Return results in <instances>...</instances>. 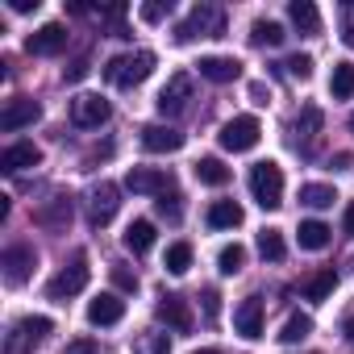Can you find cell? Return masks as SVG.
<instances>
[{"label":"cell","instance_id":"3957f363","mask_svg":"<svg viewBox=\"0 0 354 354\" xmlns=\"http://www.w3.org/2000/svg\"><path fill=\"white\" fill-rule=\"evenodd\" d=\"M150 71H154V55H150V50H133V55H117V59H109L104 80L117 84V88H138Z\"/></svg>","mask_w":354,"mask_h":354},{"label":"cell","instance_id":"7a4b0ae2","mask_svg":"<svg viewBox=\"0 0 354 354\" xmlns=\"http://www.w3.org/2000/svg\"><path fill=\"white\" fill-rule=\"evenodd\" d=\"M192 38H225V13L217 5H196L188 21L175 26V42H192Z\"/></svg>","mask_w":354,"mask_h":354},{"label":"cell","instance_id":"7402d4cb","mask_svg":"<svg viewBox=\"0 0 354 354\" xmlns=\"http://www.w3.org/2000/svg\"><path fill=\"white\" fill-rule=\"evenodd\" d=\"M288 21L300 30V34H321V13H317V5H313V0H292V5H288Z\"/></svg>","mask_w":354,"mask_h":354},{"label":"cell","instance_id":"cb8c5ba5","mask_svg":"<svg viewBox=\"0 0 354 354\" xmlns=\"http://www.w3.org/2000/svg\"><path fill=\"white\" fill-rule=\"evenodd\" d=\"M121 242H125V250L146 254V250L154 246V225H150V221H129V230L121 234Z\"/></svg>","mask_w":354,"mask_h":354},{"label":"cell","instance_id":"484cf974","mask_svg":"<svg viewBox=\"0 0 354 354\" xmlns=\"http://www.w3.org/2000/svg\"><path fill=\"white\" fill-rule=\"evenodd\" d=\"M192 171H196V180L209 184V188H225V184H230V167H225L221 158H201Z\"/></svg>","mask_w":354,"mask_h":354},{"label":"cell","instance_id":"f1b7e54d","mask_svg":"<svg viewBox=\"0 0 354 354\" xmlns=\"http://www.w3.org/2000/svg\"><path fill=\"white\" fill-rule=\"evenodd\" d=\"M283 38H288V34H283L279 21H263V17H259V21L250 26V42H254V46H283Z\"/></svg>","mask_w":354,"mask_h":354},{"label":"cell","instance_id":"bcb514c9","mask_svg":"<svg viewBox=\"0 0 354 354\" xmlns=\"http://www.w3.org/2000/svg\"><path fill=\"white\" fill-rule=\"evenodd\" d=\"M67 13H75V17H88V13H92V9H88V5H84V0H71V5H67Z\"/></svg>","mask_w":354,"mask_h":354},{"label":"cell","instance_id":"ffe728a7","mask_svg":"<svg viewBox=\"0 0 354 354\" xmlns=\"http://www.w3.org/2000/svg\"><path fill=\"white\" fill-rule=\"evenodd\" d=\"M42 162V150L34 146V142H13V146H5V154H0V167L5 171H26V167H38Z\"/></svg>","mask_w":354,"mask_h":354},{"label":"cell","instance_id":"8fae6325","mask_svg":"<svg viewBox=\"0 0 354 354\" xmlns=\"http://www.w3.org/2000/svg\"><path fill=\"white\" fill-rule=\"evenodd\" d=\"M125 188L138 192V196H162V192H171L175 184H171V175L158 171V167H133V171L125 175Z\"/></svg>","mask_w":354,"mask_h":354},{"label":"cell","instance_id":"d4e9b609","mask_svg":"<svg viewBox=\"0 0 354 354\" xmlns=\"http://www.w3.org/2000/svg\"><path fill=\"white\" fill-rule=\"evenodd\" d=\"M296 238H300V246H304V250H325V246H329V238H333V230H329L325 221H300Z\"/></svg>","mask_w":354,"mask_h":354},{"label":"cell","instance_id":"2e32d148","mask_svg":"<svg viewBox=\"0 0 354 354\" xmlns=\"http://www.w3.org/2000/svg\"><path fill=\"white\" fill-rule=\"evenodd\" d=\"M154 313H158V321H162V325L180 329V333H188V329H192V313H188V300H184V296H171V292H167V296H158V308H154Z\"/></svg>","mask_w":354,"mask_h":354},{"label":"cell","instance_id":"603a6c76","mask_svg":"<svg viewBox=\"0 0 354 354\" xmlns=\"http://www.w3.org/2000/svg\"><path fill=\"white\" fill-rule=\"evenodd\" d=\"M205 221H209V230H238L242 225V205L238 201H213Z\"/></svg>","mask_w":354,"mask_h":354},{"label":"cell","instance_id":"5bb4252c","mask_svg":"<svg viewBox=\"0 0 354 354\" xmlns=\"http://www.w3.org/2000/svg\"><path fill=\"white\" fill-rule=\"evenodd\" d=\"M321 125H325V113L317 104H304L300 117H296V125H292V146L296 150H313V142L321 138Z\"/></svg>","mask_w":354,"mask_h":354},{"label":"cell","instance_id":"d6a6232c","mask_svg":"<svg viewBox=\"0 0 354 354\" xmlns=\"http://www.w3.org/2000/svg\"><path fill=\"white\" fill-rule=\"evenodd\" d=\"M259 254H263L267 263H283V254H288L283 234H279V230H263V234H259Z\"/></svg>","mask_w":354,"mask_h":354},{"label":"cell","instance_id":"8d00e7d4","mask_svg":"<svg viewBox=\"0 0 354 354\" xmlns=\"http://www.w3.org/2000/svg\"><path fill=\"white\" fill-rule=\"evenodd\" d=\"M283 71H288L292 80H308V75H313V59H308V55H292V59L283 63Z\"/></svg>","mask_w":354,"mask_h":354},{"label":"cell","instance_id":"60d3db41","mask_svg":"<svg viewBox=\"0 0 354 354\" xmlns=\"http://www.w3.org/2000/svg\"><path fill=\"white\" fill-rule=\"evenodd\" d=\"M201 304H205V317H209V321H217V313H221V296H217V288H205Z\"/></svg>","mask_w":354,"mask_h":354},{"label":"cell","instance_id":"74e56055","mask_svg":"<svg viewBox=\"0 0 354 354\" xmlns=\"http://www.w3.org/2000/svg\"><path fill=\"white\" fill-rule=\"evenodd\" d=\"M138 350H142V354H171V337H167V333H146Z\"/></svg>","mask_w":354,"mask_h":354},{"label":"cell","instance_id":"9a60e30c","mask_svg":"<svg viewBox=\"0 0 354 354\" xmlns=\"http://www.w3.org/2000/svg\"><path fill=\"white\" fill-rule=\"evenodd\" d=\"M234 329H238L246 342L263 337V300H259V296H246V300L238 304V313H234Z\"/></svg>","mask_w":354,"mask_h":354},{"label":"cell","instance_id":"f35d334b","mask_svg":"<svg viewBox=\"0 0 354 354\" xmlns=\"http://www.w3.org/2000/svg\"><path fill=\"white\" fill-rule=\"evenodd\" d=\"M138 13H142V21H146V26H158V21H162V17L171 13V5H162V0H154V5H142Z\"/></svg>","mask_w":354,"mask_h":354},{"label":"cell","instance_id":"ac0fdd59","mask_svg":"<svg viewBox=\"0 0 354 354\" xmlns=\"http://www.w3.org/2000/svg\"><path fill=\"white\" fill-rule=\"evenodd\" d=\"M142 146H146L150 154H175V150L184 146V133L171 129V125H146V129H142Z\"/></svg>","mask_w":354,"mask_h":354},{"label":"cell","instance_id":"5b68a950","mask_svg":"<svg viewBox=\"0 0 354 354\" xmlns=\"http://www.w3.org/2000/svg\"><path fill=\"white\" fill-rule=\"evenodd\" d=\"M50 329H55L50 317H21V321L9 329V337H5V354H30L34 346H42V337H46Z\"/></svg>","mask_w":354,"mask_h":354},{"label":"cell","instance_id":"277c9868","mask_svg":"<svg viewBox=\"0 0 354 354\" xmlns=\"http://www.w3.org/2000/svg\"><path fill=\"white\" fill-rule=\"evenodd\" d=\"M88 275H92V271H88V254L80 250V254H75V259H71V263L50 279V283H46V296H50V300H59V304H67L71 296H80V292L88 288Z\"/></svg>","mask_w":354,"mask_h":354},{"label":"cell","instance_id":"44dd1931","mask_svg":"<svg viewBox=\"0 0 354 354\" xmlns=\"http://www.w3.org/2000/svg\"><path fill=\"white\" fill-rule=\"evenodd\" d=\"M34 221L46 225V230H67V221H71V196H50V201H42V209L34 213Z\"/></svg>","mask_w":354,"mask_h":354},{"label":"cell","instance_id":"ab89813d","mask_svg":"<svg viewBox=\"0 0 354 354\" xmlns=\"http://www.w3.org/2000/svg\"><path fill=\"white\" fill-rule=\"evenodd\" d=\"M88 71H92V67H88V59H75V63H67V67H63V80H67V84H80Z\"/></svg>","mask_w":354,"mask_h":354},{"label":"cell","instance_id":"7c38bea8","mask_svg":"<svg viewBox=\"0 0 354 354\" xmlns=\"http://www.w3.org/2000/svg\"><path fill=\"white\" fill-rule=\"evenodd\" d=\"M38 117H42V104H38V100H30V96H13V100L5 104V113H0V129L13 133V129L34 125Z\"/></svg>","mask_w":354,"mask_h":354},{"label":"cell","instance_id":"7dc6e473","mask_svg":"<svg viewBox=\"0 0 354 354\" xmlns=\"http://www.w3.org/2000/svg\"><path fill=\"white\" fill-rule=\"evenodd\" d=\"M350 162H354V158H350V154H333V171H346V167H350Z\"/></svg>","mask_w":354,"mask_h":354},{"label":"cell","instance_id":"4fadbf2b","mask_svg":"<svg viewBox=\"0 0 354 354\" xmlns=\"http://www.w3.org/2000/svg\"><path fill=\"white\" fill-rule=\"evenodd\" d=\"M63 46H67V26H59V21H46L38 34L26 38V50H30V55H42V59L63 55Z\"/></svg>","mask_w":354,"mask_h":354},{"label":"cell","instance_id":"f546056e","mask_svg":"<svg viewBox=\"0 0 354 354\" xmlns=\"http://www.w3.org/2000/svg\"><path fill=\"white\" fill-rule=\"evenodd\" d=\"M162 267H167L171 275H188V267H192V246H188V242H171Z\"/></svg>","mask_w":354,"mask_h":354},{"label":"cell","instance_id":"c3c4849f","mask_svg":"<svg viewBox=\"0 0 354 354\" xmlns=\"http://www.w3.org/2000/svg\"><path fill=\"white\" fill-rule=\"evenodd\" d=\"M346 234L354 238V205H346Z\"/></svg>","mask_w":354,"mask_h":354},{"label":"cell","instance_id":"ee69618b","mask_svg":"<svg viewBox=\"0 0 354 354\" xmlns=\"http://www.w3.org/2000/svg\"><path fill=\"white\" fill-rule=\"evenodd\" d=\"M250 100H254V104H267V100H271L267 84H250Z\"/></svg>","mask_w":354,"mask_h":354},{"label":"cell","instance_id":"e0dca14e","mask_svg":"<svg viewBox=\"0 0 354 354\" xmlns=\"http://www.w3.org/2000/svg\"><path fill=\"white\" fill-rule=\"evenodd\" d=\"M125 317V300L117 292H100L96 300H88V321L92 325H117Z\"/></svg>","mask_w":354,"mask_h":354},{"label":"cell","instance_id":"9c48e42d","mask_svg":"<svg viewBox=\"0 0 354 354\" xmlns=\"http://www.w3.org/2000/svg\"><path fill=\"white\" fill-rule=\"evenodd\" d=\"M109 100L104 96H96V92H84V96H75L71 100V121L80 125V129H100L104 121H109Z\"/></svg>","mask_w":354,"mask_h":354},{"label":"cell","instance_id":"7bdbcfd3","mask_svg":"<svg viewBox=\"0 0 354 354\" xmlns=\"http://www.w3.org/2000/svg\"><path fill=\"white\" fill-rule=\"evenodd\" d=\"M342 17H346V30H342V42H346V46H354V9H346Z\"/></svg>","mask_w":354,"mask_h":354},{"label":"cell","instance_id":"b9f144b4","mask_svg":"<svg viewBox=\"0 0 354 354\" xmlns=\"http://www.w3.org/2000/svg\"><path fill=\"white\" fill-rule=\"evenodd\" d=\"M67 354H100V346L88 342V337H80V342H67Z\"/></svg>","mask_w":354,"mask_h":354},{"label":"cell","instance_id":"816d5d0a","mask_svg":"<svg viewBox=\"0 0 354 354\" xmlns=\"http://www.w3.org/2000/svg\"><path fill=\"white\" fill-rule=\"evenodd\" d=\"M350 133H354V117H350Z\"/></svg>","mask_w":354,"mask_h":354},{"label":"cell","instance_id":"f6af8a7d","mask_svg":"<svg viewBox=\"0 0 354 354\" xmlns=\"http://www.w3.org/2000/svg\"><path fill=\"white\" fill-rule=\"evenodd\" d=\"M9 9H13V13H34L38 0H9Z\"/></svg>","mask_w":354,"mask_h":354},{"label":"cell","instance_id":"e575fe53","mask_svg":"<svg viewBox=\"0 0 354 354\" xmlns=\"http://www.w3.org/2000/svg\"><path fill=\"white\" fill-rule=\"evenodd\" d=\"M154 209H158V217H162V221H171V225L184 217V205H180V192H175V188H171V192H162V196L154 201Z\"/></svg>","mask_w":354,"mask_h":354},{"label":"cell","instance_id":"f907efd6","mask_svg":"<svg viewBox=\"0 0 354 354\" xmlns=\"http://www.w3.org/2000/svg\"><path fill=\"white\" fill-rule=\"evenodd\" d=\"M192 354H221V350H213V346H205V350H192Z\"/></svg>","mask_w":354,"mask_h":354},{"label":"cell","instance_id":"836d02e7","mask_svg":"<svg viewBox=\"0 0 354 354\" xmlns=\"http://www.w3.org/2000/svg\"><path fill=\"white\" fill-rule=\"evenodd\" d=\"M217 267H221V275H238V271L246 267V246H242V242H230V246H221V254H217Z\"/></svg>","mask_w":354,"mask_h":354},{"label":"cell","instance_id":"1f68e13d","mask_svg":"<svg viewBox=\"0 0 354 354\" xmlns=\"http://www.w3.org/2000/svg\"><path fill=\"white\" fill-rule=\"evenodd\" d=\"M333 201H337V192L329 184H304L300 188V205H308V209H329Z\"/></svg>","mask_w":354,"mask_h":354},{"label":"cell","instance_id":"d590c367","mask_svg":"<svg viewBox=\"0 0 354 354\" xmlns=\"http://www.w3.org/2000/svg\"><path fill=\"white\" fill-rule=\"evenodd\" d=\"M109 275H113V283H117L121 292H138V275H133L125 263H113V267H109Z\"/></svg>","mask_w":354,"mask_h":354},{"label":"cell","instance_id":"d6986e66","mask_svg":"<svg viewBox=\"0 0 354 354\" xmlns=\"http://www.w3.org/2000/svg\"><path fill=\"white\" fill-rule=\"evenodd\" d=\"M196 67H201V75L213 80V84H234V80L242 75V63H238V59H225V55H205Z\"/></svg>","mask_w":354,"mask_h":354},{"label":"cell","instance_id":"4316f807","mask_svg":"<svg viewBox=\"0 0 354 354\" xmlns=\"http://www.w3.org/2000/svg\"><path fill=\"white\" fill-rule=\"evenodd\" d=\"M308 333H313V317H308V313H292V317L283 321V329H279V342H283V346H300Z\"/></svg>","mask_w":354,"mask_h":354},{"label":"cell","instance_id":"681fc988","mask_svg":"<svg viewBox=\"0 0 354 354\" xmlns=\"http://www.w3.org/2000/svg\"><path fill=\"white\" fill-rule=\"evenodd\" d=\"M342 333H346V337H350V342H354V313H350V317H346V325H342Z\"/></svg>","mask_w":354,"mask_h":354},{"label":"cell","instance_id":"ba28073f","mask_svg":"<svg viewBox=\"0 0 354 354\" xmlns=\"http://www.w3.org/2000/svg\"><path fill=\"white\" fill-rule=\"evenodd\" d=\"M117 209H121V188L109 184V180H100V184L88 192V221H92V225H109V221L117 217Z\"/></svg>","mask_w":354,"mask_h":354},{"label":"cell","instance_id":"52a82bcc","mask_svg":"<svg viewBox=\"0 0 354 354\" xmlns=\"http://www.w3.org/2000/svg\"><path fill=\"white\" fill-rule=\"evenodd\" d=\"M34 263H38L34 246H26V242H13V246H5V254H0V267H5V283L21 288V283L34 275Z\"/></svg>","mask_w":354,"mask_h":354},{"label":"cell","instance_id":"30bf717a","mask_svg":"<svg viewBox=\"0 0 354 354\" xmlns=\"http://www.w3.org/2000/svg\"><path fill=\"white\" fill-rule=\"evenodd\" d=\"M188 100H192V75L180 71V75H171L167 88L158 92V113H162V117H180V113L188 109Z\"/></svg>","mask_w":354,"mask_h":354},{"label":"cell","instance_id":"8992f818","mask_svg":"<svg viewBox=\"0 0 354 354\" xmlns=\"http://www.w3.org/2000/svg\"><path fill=\"white\" fill-rule=\"evenodd\" d=\"M217 138H221V146H225V150H234V154H242V150H254V146H259V138H263V125H259V117H250V113H242V117H234V121H225Z\"/></svg>","mask_w":354,"mask_h":354},{"label":"cell","instance_id":"6da1fadb","mask_svg":"<svg viewBox=\"0 0 354 354\" xmlns=\"http://www.w3.org/2000/svg\"><path fill=\"white\" fill-rule=\"evenodd\" d=\"M250 196H254L259 209H279L283 205V171H279V162L263 158V162L250 167Z\"/></svg>","mask_w":354,"mask_h":354},{"label":"cell","instance_id":"4dcf8cb0","mask_svg":"<svg viewBox=\"0 0 354 354\" xmlns=\"http://www.w3.org/2000/svg\"><path fill=\"white\" fill-rule=\"evenodd\" d=\"M333 288H337V271H333V267H321V271L304 283V296H308V300H325Z\"/></svg>","mask_w":354,"mask_h":354},{"label":"cell","instance_id":"83f0119b","mask_svg":"<svg viewBox=\"0 0 354 354\" xmlns=\"http://www.w3.org/2000/svg\"><path fill=\"white\" fill-rule=\"evenodd\" d=\"M329 92H333V100H350L354 96V63H333Z\"/></svg>","mask_w":354,"mask_h":354}]
</instances>
